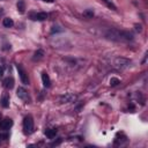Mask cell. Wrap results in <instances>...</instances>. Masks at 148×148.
Returning a JSON list of instances; mask_svg holds the SVG:
<instances>
[{
	"label": "cell",
	"instance_id": "1",
	"mask_svg": "<svg viewBox=\"0 0 148 148\" xmlns=\"http://www.w3.org/2000/svg\"><path fill=\"white\" fill-rule=\"evenodd\" d=\"M108 38L117 42H127V41L133 39V35L128 31H123V30H117V29H111L106 34Z\"/></svg>",
	"mask_w": 148,
	"mask_h": 148
},
{
	"label": "cell",
	"instance_id": "2",
	"mask_svg": "<svg viewBox=\"0 0 148 148\" xmlns=\"http://www.w3.org/2000/svg\"><path fill=\"white\" fill-rule=\"evenodd\" d=\"M23 130L25 134H31L34 132V120L31 116H27L23 119Z\"/></svg>",
	"mask_w": 148,
	"mask_h": 148
},
{
	"label": "cell",
	"instance_id": "3",
	"mask_svg": "<svg viewBox=\"0 0 148 148\" xmlns=\"http://www.w3.org/2000/svg\"><path fill=\"white\" fill-rule=\"evenodd\" d=\"M115 67L118 70H124V68H127L128 66H131V60L126 59V58H122L118 57L115 59Z\"/></svg>",
	"mask_w": 148,
	"mask_h": 148
},
{
	"label": "cell",
	"instance_id": "4",
	"mask_svg": "<svg viewBox=\"0 0 148 148\" xmlns=\"http://www.w3.org/2000/svg\"><path fill=\"white\" fill-rule=\"evenodd\" d=\"M16 70H18V72H19L21 82H22L23 85H29V78H28V74H27V72L24 71V68L22 67V65L18 64V65H16Z\"/></svg>",
	"mask_w": 148,
	"mask_h": 148
},
{
	"label": "cell",
	"instance_id": "5",
	"mask_svg": "<svg viewBox=\"0 0 148 148\" xmlns=\"http://www.w3.org/2000/svg\"><path fill=\"white\" fill-rule=\"evenodd\" d=\"M16 94H18L19 98H21L22 101H24V102H27V103L29 102V95H28V91L25 90L24 88H19Z\"/></svg>",
	"mask_w": 148,
	"mask_h": 148
},
{
	"label": "cell",
	"instance_id": "6",
	"mask_svg": "<svg viewBox=\"0 0 148 148\" xmlns=\"http://www.w3.org/2000/svg\"><path fill=\"white\" fill-rule=\"evenodd\" d=\"M75 98H76V95H74V94H72V93H67L60 97V102L61 103H70V102L75 101Z\"/></svg>",
	"mask_w": 148,
	"mask_h": 148
},
{
	"label": "cell",
	"instance_id": "7",
	"mask_svg": "<svg viewBox=\"0 0 148 148\" xmlns=\"http://www.w3.org/2000/svg\"><path fill=\"white\" fill-rule=\"evenodd\" d=\"M12 126H13V120L10 118H5L1 122V124H0V127L3 128V130H9Z\"/></svg>",
	"mask_w": 148,
	"mask_h": 148
},
{
	"label": "cell",
	"instance_id": "8",
	"mask_svg": "<svg viewBox=\"0 0 148 148\" xmlns=\"http://www.w3.org/2000/svg\"><path fill=\"white\" fill-rule=\"evenodd\" d=\"M33 20H37V21H44L48 19V14L44 12H41V13H36V14H33L31 15Z\"/></svg>",
	"mask_w": 148,
	"mask_h": 148
},
{
	"label": "cell",
	"instance_id": "9",
	"mask_svg": "<svg viewBox=\"0 0 148 148\" xmlns=\"http://www.w3.org/2000/svg\"><path fill=\"white\" fill-rule=\"evenodd\" d=\"M42 81H43L44 87H50L51 80H50V76L48 75V73H46V72H43L42 73Z\"/></svg>",
	"mask_w": 148,
	"mask_h": 148
},
{
	"label": "cell",
	"instance_id": "10",
	"mask_svg": "<svg viewBox=\"0 0 148 148\" xmlns=\"http://www.w3.org/2000/svg\"><path fill=\"white\" fill-rule=\"evenodd\" d=\"M4 87L6 89H12L14 87V79L13 78H7L4 80Z\"/></svg>",
	"mask_w": 148,
	"mask_h": 148
},
{
	"label": "cell",
	"instance_id": "11",
	"mask_svg": "<svg viewBox=\"0 0 148 148\" xmlns=\"http://www.w3.org/2000/svg\"><path fill=\"white\" fill-rule=\"evenodd\" d=\"M16 7H18V10L20 14H23L25 12V4L23 0H19L18 4H16Z\"/></svg>",
	"mask_w": 148,
	"mask_h": 148
},
{
	"label": "cell",
	"instance_id": "12",
	"mask_svg": "<svg viewBox=\"0 0 148 148\" xmlns=\"http://www.w3.org/2000/svg\"><path fill=\"white\" fill-rule=\"evenodd\" d=\"M57 134V130L56 128H50V130H46L45 131V136L48 137L49 139H53Z\"/></svg>",
	"mask_w": 148,
	"mask_h": 148
},
{
	"label": "cell",
	"instance_id": "13",
	"mask_svg": "<svg viewBox=\"0 0 148 148\" xmlns=\"http://www.w3.org/2000/svg\"><path fill=\"white\" fill-rule=\"evenodd\" d=\"M3 24H4V27H6V28H10V27H13V25H14V22H13L12 19L6 18V19H4Z\"/></svg>",
	"mask_w": 148,
	"mask_h": 148
},
{
	"label": "cell",
	"instance_id": "14",
	"mask_svg": "<svg viewBox=\"0 0 148 148\" xmlns=\"http://www.w3.org/2000/svg\"><path fill=\"white\" fill-rule=\"evenodd\" d=\"M44 57V51L43 50H37L35 52V56H34V60H39Z\"/></svg>",
	"mask_w": 148,
	"mask_h": 148
},
{
	"label": "cell",
	"instance_id": "15",
	"mask_svg": "<svg viewBox=\"0 0 148 148\" xmlns=\"http://www.w3.org/2000/svg\"><path fill=\"white\" fill-rule=\"evenodd\" d=\"M83 16L87 19H93L94 16V10L93 9H86L85 12H83Z\"/></svg>",
	"mask_w": 148,
	"mask_h": 148
},
{
	"label": "cell",
	"instance_id": "16",
	"mask_svg": "<svg viewBox=\"0 0 148 148\" xmlns=\"http://www.w3.org/2000/svg\"><path fill=\"white\" fill-rule=\"evenodd\" d=\"M1 105H3L4 108H8V106H9V98H8L7 96H4V97L1 98Z\"/></svg>",
	"mask_w": 148,
	"mask_h": 148
},
{
	"label": "cell",
	"instance_id": "17",
	"mask_svg": "<svg viewBox=\"0 0 148 148\" xmlns=\"http://www.w3.org/2000/svg\"><path fill=\"white\" fill-rule=\"evenodd\" d=\"M119 83H120V80H119V79H117V78H111L110 85L112 86V87H116V86H118Z\"/></svg>",
	"mask_w": 148,
	"mask_h": 148
},
{
	"label": "cell",
	"instance_id": "18",
	"mask_svg": "<svg viewBox=\"0 0 148 148\" xmlns=\"http://www.w3.org/2000/svg\"><path fill=\"white\" fill-rule=\"evenodd\" d=\"M6 139H8V134H7V133H0V143L4 142Z\"/></svg>",
	"mask_w": 148,
	"mask_h": 148
},
{
	"label": "cell",
	"instance_id": "19",
	"mask_svg": "<svg viewBox=\"0 0 148 148\" xmlns=\"http://www.w3.org/2000/svg\"><path fill=\"white\" fill-rule=\"evenodd\" d=\"M3 76H4V67L0 66V78H3Z\"/></svg>",
	"mask_w": 148,
	"mask_h": 148
},
{
	"label": "cell",
	"instance_id": "20",
	"mask_svg": "<svg viewBox=\"0 0 148 148\" xmlns=\"http://www.w3.org/2000/svg\"><path fill=\"white\" fill-rule=\"evenodd\" d=\"M106 4H108V6H109V7H110V8H112V9H116V6L113 5V4L109 3V1H108V3H106Z\"/></svg>",
	"mask_w": 148,
	"mask_h": 148
},
{
	"label": "cell",
	"instance_id": "21",
	"mask_svg": "<svg viewBox=\"0 0 148 148\" xmlns=\"http://www.w3.org/2000/svg\"><path fill=\"white\" fill-rule=\"evenodd\" d=\"M44 1H45V3H53L55 0H44Z\"/></svg>",
	"mask_w": 148,
	"mask_h": 148
},
{
	"label": "cell",
	"instance_id": "22",
	"mask_svg": "<svg viewBox=\"0 0 148 148\" xmlns=\"http://www.w3.org/2000/svg\"><path fill=\"white\" fill-rule=\"evenodd\" d=\"M104 1H105V3H108V1H109V0H104Z\"/></svg>",
	"mask_w": 148,
	"mask_h": 148
}]
</instances>
